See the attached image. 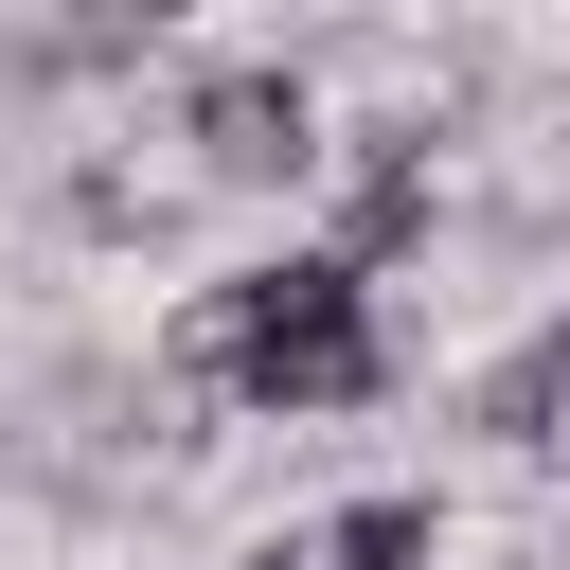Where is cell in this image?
Listing matches in <instances>:
<instances>
[{
	"label": "cell",
	"instance_id": "obj_4",
	"mask_svg": "<svg viewBox=\"0 0 570 570\" xmlns=\"http://www.w3.org/2000/svg\"><path fill=\"white\" fill-rule=\"evenodd\" d=\"M232 570H445V499L428 481H374V499H321L285 534H249Z\"/></svg>",
	"mask_w": 570,
	"mask_h": 570
},
{
	"label": "cell",
	"instance_id": "obj_2",
	"mask_svg": "<svg viewBox=\"0 0 570 570\" xmlns=\"http://www.w3.org/2000/svg\"><path fill=\"white\" fill-rule=\"evenodd\" d=\"M178 160H196L214 196H303L338 142H321V89H303L285 53H214V71L178 89Z\"/></svg>",
	"mask_w": 570,
	"mask_h": 570
},
{
	"label": "cell",
	"instance_id": "obj_7",
	"mask_svg": "<svg viewBox=\"0 0 570 570\" xmlns=\"http://www.w3.org/2000/svg\"><path fill=\"white\" fill-rule=\"evenodd\" d=\"M552 178H570V142H552Z\"/></svg>",
	"mask_w": 570,
	"mask_h": 570
},
{
	"label": "cell",
	"instance_id": "obj_5",
	"mask_svg": "<svg viewBox=\"0 0 570 570\" xmlns=\"http://www.w3.org/2000/svg\"><path fill=\"white\" fill-rule=\"evenodd\" d=\"M463 428H481V445H517V463H534V445L570 428V303H552V321H534V338H517V356H499V374L463 392Z\"/></svg>",
	"mask_w": 570,
	"mask_h": 570
},
{
	"label": "cell",
	"instance_id": "obj_1",
	"mask_svg": "<svg viewBox=\"0 0 570 570\" xmlns=\"http://www.w3.org/2000/svg\"><path fill=\"white\" fill-rule=\"evenodd\" d=\"M160 374H178L196 410H232V428H338V410H374L410 356H392V321H374V285H356L338 249H267V267H214V285L160 321Z\"/></svg>",
	"mask_w": 570,
	"mask_h": 570
},
{
	"label": "cell",
	"instance_id": "obj_3",
	"mask_svg": "<svg viewBox=\"0 0 570 570\" xmlns=\"http://www.w3.org/2000/svg\"><path fill=\"white\" fill-rule=\"evenodd\" d=\"M428 142H445V125H356V142H338V267H356V285H374V267H410V249L445 232Z\"/></svg>",
	"mask_w": 570,
	"mask_h": 570
},
{
	"label": "cell",
	"instance_id": "obj_6",
	"mask_svg": "<svg viewBox=\"0 0 570 570\" xmlns=\"http://www.w3.org/2000/svg\"><path fill=\"white\" fill-rule=\"evenodd\" d=\"M160 214H178V196H160V178H125V160H89V178H71V232H107V249H125V232H160Z\"/></svg>",
	"mask_w": 570,
	"mask_h": 570
}]
</instances>
